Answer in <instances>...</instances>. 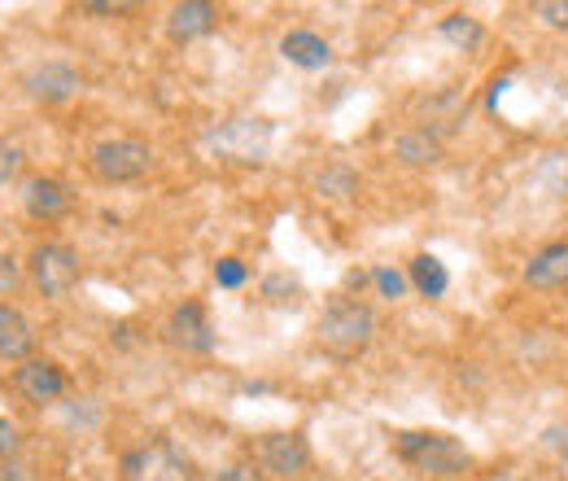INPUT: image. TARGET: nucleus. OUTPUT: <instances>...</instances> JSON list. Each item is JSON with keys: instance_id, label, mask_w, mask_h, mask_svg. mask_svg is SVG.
Masks as SVG:
<instances>
[{"instance_id": "11", "label": "nucleus", "mask_w": 568, "mask_h": 481, "mask_svg": "<svg viewBox=\"0 0 568 481\" xmlns=\"http://www.w3.org/2000/svg\"><path fill=\"white\" fill-rule=\"evenodd\" d=\"M22 202H27V210H31L36 219H58L62 210L71 207V193H67V184H62V180L36 176V180L27 184V193H22Z\"/></svg>"}, {"instance_id": "23", "label": "nucleus", "mask_w": 568, "mask_h": 481, "mask_svg": "<svg viewBox=\"0 0 568 481\" xmlns=\"http://www.w3.org/2000/svg\"><path fill=\"white\" fill-rule=\"evenodd\" d=\"M18 451V429L9 420H0V460H9Z\"/></svg>"}, {"instance_id": "4", "label": "nucleus", "mask_w": 568, "mask_h": 481, "mask_svg": "<svg viewBox=\"0 0 568 481\" xmlns=\"http://www.w3.org/2000/svg\"><path fill=\"white\" fill-rule=\"evenodd\" d=\"M31 280L44 298H67L79 284V259L67 245H40L31 254Z\"/></svg>"}, {"instance_id": "10", "label": "nucleus", "mask_w": 568, "mask_h": 481, "mask_svg": "<svg viewBox=\"0 0 568 481\" xmlns=\"http://www.w3.org/2000/svg\"><path fill=\"white\" fill-rule=\"evenodd\" d=\"M27 88L40 101H67V97L79 92V74L71 67H62V62H44L40 70L27 74Z\"/></svg>"}, {"instance_id": "19", "label": "nucleus", "mask_w": 568, "mask_h": 481, "mask_svg": "<svg viewBox=\"0 0 568 481\" xmlns=\"http://www.w3.org/2000/svg\"><path fill=\"white\" fill-rule=\"evenodd\" d=\"M18 171H22V153H18L13 144H4V140H0V184H9Z\"/></svg>"}, {"instance_id": "3", "label": "nucleus", "mask_w": 568, "mask_h": 481, "mask_svg": "<svg viewBox=\"0 0 568 481\" xmlns=\"http://www.w3.org/2000/svg\"><path fill=\"white\" fill-rule=\"evenodd\" d=\"M92 171H97V180H105V184H128V180H141L144 171H149V144L141 140H101L97 149H92Z\"/></svg>"}, {"instance_id": "20", "label": "nucleus", "mask_w": 568, "mask_h": 481, "mask_svg": "<svg viewBox=\"0 0 568 481\" xmlns=\"http://www.w3.org/2000/svg\"><path fill=\"white\" fill-rule=\"evenodd\" d=\"M376 284H381V293H385V298H403V289H407V275L394 272V268H381V272H376Z\"/></svg>"}, {"instance_id": "17", "label": "nucleus", "mask_w": 568, "mask_h": 481, "mask_svg": "<svg viewBox=\"0 0 568 481\" xmlns=\"http://www.w3.org/2000/svg\"><path fill=\"white\" fill-rule=\"evenodd\" d=\"M442 36H446L450 44H459L464 53L481 44V27H477L473 18H464V13H455V18H446V22H442Z\"/></svg>"}, {"instance_id": "21", "label": "nucleus", "mask_w": 568, "mask_h": 481, "mask_svg": "<svg viewBox=\"0 0 568 481\" xmlns=\"http://www.w3.org/2000/svg\"><path fill=\"white\" fill-rule=\"evenodd\" d=\"M214 280H219V284H227V289H236V284L245 280V268H241L236 259H223V263L214 268Z\"/></svg>"}, {"instance_id": "9", "label": "nucleus", "mask_w": 568, "mask_h": 481, "mask_svg": "<svg viewBox=\"0 0 568 481\" xmlns=\"http://www.w3.org/2000/svg\"><path fill=\"white\" fill-rule=\"evenodd\" d=\"M525 280L534 289H565L568 284V241H556L547 250L534 254V263L525 268Z\"/></svg>"}, {"instance_id": "6", "label": "nucleus", "mask_w": 568, "mask_h": 481, "mask_svg": "<svg viewBox=\"0 0 568 481\" xmlns=\"http://www.w3.org/2000/svg\"><path fill=\"white\" fill-rule=\"evenodd\" d=\"M311 464V447L302 433H267L258 442V469L272 478H297Z\"/></svg>"}, {"instance_id": "24", "label": "nucleus", "mask_w": 568, "mask_h": 481, "mask_svg": "<svg viewBox=\"0 0 568 481\" xmlns=\"http://www.w3.org/2000/svg\"><path fill=\"white\" fill-rule=\"evenodd\" d=\"M223 481H263V473H254V464H232Z\"/></svg>"}, {"instance_id": "7", "label": "nucleus", "mask_w": 568, "mask_h": 481, "mask_svg": "<svg viewBox=\"0 0 568 481\" xmlns=\"http://www.w3.org/2000/svg\"><path fill=\"white\" fill-rule=\"evenodd\" d=\"M166 342L175 345V350H184V354H202V350H211L214 338H211V324H206V311H202L197 302L175 307L171 320H166Z\"/></svg>"}, {"instance_id": "13", "label": "nucleus", "mask_w": 568, "mask_h": 481, "mask_svg": "<svg viewBox=\"0 0 568 481\" xmlns=\"http://www.w3.org/2000/svg\"><path fill=\"white\" fill-rule=\"evenodd\" d=\"M31 342H36V333H31L27 315L13 311V307H0V354L4 359H22L31 350Z\"/></svg>"}, {"instance_id": "8", "label": "nucleus", "mask_w": 568, "mask_h": 481, "mask_svg": "<svg viewBox=\"0 0 568 481\" xmlns=\"http://www.w3.org/2000/svg\"><path fill=\"white\" fill-rule=\"evenodd\" d=\"M13 385H18V394H22L27 403H53V399H62L67 377H62V368L49 363V359H27V363L13 372Z\"/></svg>"}, {"instance_id": "26", "label": "nucleus", "mask_w": 568, "mask_h": 481, "mask_svg": "<svg viewBox=\"0 0 568 481\" xmlns=\"http://www.w3.org/2000/svg\"><path fill=\"white\" fill-rule=\"evenodd\" d=\"M565 464H568V447H565Z\"/></svg>"}, {"instance_id": "1", "label": "nucleus", "mask_w": 568, "mask_h": 481, "mask_svg": "<svg viewBox=\"0 0 568 481\" xmlns=\"http://www.w3.org/2000/svg\"><path fill=\"white\" fill-rule=\"evenodd\" d=\"M372 333H376V315H372L363 302H333V307L320 315V324H315L320 345H324L328 354H342V359L367 350V345H372Z\"/></svg>"}, {"instance_id": "22", "label": "nucleus", "mask_w": 568, "mask_h": 481, "mask_svg": "<svg viewBox=\"0 0 568 481\" xmlns=\"http://www.w3.org/2000/svg\"><path fill=\"white\" fill-rule=\"evenodd\" d=\"M18 280H22V272H18V263H13L9 254H0V293L18 289Z\"/></svg>"}, {"instance_id": "5", "label": "nucleus", "mask_w": 568, "mask_h": 481, "mask_svg": "<svg viewBox=\"0 0 568 481\" xmlns=\"http://www.w3.org/2000/svg\"><path fill=\"white\" fill-rule=\"evenodd\" d=\"M123 481H189V460L171 442H153L123 460Z\"/></svg>"}, {"instance_id": "14", "label": "nucleus", "mask_w": 568, "mask_h": 481, "mask_svg": "<svg viewBox=\"0 0 568 481\" xmlns=\"http://www.w3.org/2000/svg\"><path fill=\"white\" fill-rule=\"evenodd\" d=\"M211 27H214V9L202 4V0H189V4H175L171 9V36L175 40H193V36H202Z\"/></svg>"}, {"instance_id": "16", "label": "nucleus", "mask_w": 568, "mask_h": 481, "mask_svg": "<svg viewBox=\"0 0 568 481\" xmlns=\"http://www.w3.org/2000/svg\"><path fill=\"white\" fill-rule=\"evenodd\" d=\"M412 275H416V284H420V293H425V298H437V293H446V268H442L437 259L420 254V259L412 263Z\"/></svg>"}, {"instance_id": "12", "label": "nucleus", "mask_w": 568, "mask_h": 481, "mask_svg": "<svg viewBox=\"0 0 568 481\" xmlns=\"http://www.w3.org/2000/svg\"><path fill=\"white\" fill-rule=\"evenodd\" d=\"M281 53L293 62V67H328V58H333V49H328V40H320L315 31H288L281 40Z\"/></svg>"}, {"instance_id": "18", "label": "nucleus", "mask_w": 568, "mask_h": 481, "mask_svg": "<svg viewBox=\"0 0 568 481\" xmlns=\"http://www.w3.org/2000/svg\"><path fill=\"white\" fill-rule=\"evenodd\" d=\"M534 13L547 22V27H568V4L565 0H538Z\"/></svg>"}, {"instance_id": "25", "label": "nucleus", "mask_w": 568, "mask_h": 481, "mask_svg": "<svg viewBox=\"0 0 568 481\" xmlns=\"http://www.w3.org/2000/svg\"><path fill=\"white\" fill-rule=\"evenodd\" d=\"M0 481H31V473H27L22 464H9V460H0Z\"/></svg>"}, {"instance_id": "15", "label": "nucleus", "mask_w": 568, "mask_h": 481, "mask_svg": "<svg viewBox=\"0 0 568 481\" xmlns=\"http://www.w3.org/2000/svg\"><path fill=\"white\" fill-rule=\"evenodd\" d=\"M437 140L428 137V132H412V137L398 140V158L403 162H412V167H420V162H437Z\"/></svg>"}, {"instance_id": "2", "label": "nucleus", "mask_w": 568, "mask_h": 481, "mask_svg": "<svg viewBox=\"0 0 568 481\" xmlns=\"http://www.w3.org/2000/svg\"><path fill=\"white\" fill-rule=\"evenodd\" d=\"M398 455L428 478H450L468 469V451L446 433H398Z\"/></svg>"}]
</instances>
